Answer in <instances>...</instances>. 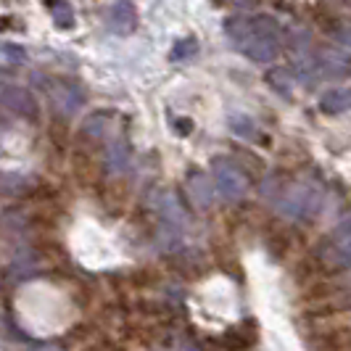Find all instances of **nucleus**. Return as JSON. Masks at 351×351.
Listing matches in <instances>:
<instances>
[{
  "instance_id": "1",
  "label": "nucleus",
  "mask_w": 351,
  "mask_h": 351,
  "mask_svg": "<svg viewBox=\"0 0 351 351\" xmlns=\"http://www.w3.org/2000/svg\"><path fill=\"white\" fill-rule=\"evenodd\" d=\"M225 32L256 64H269L280 53V27L272 16H232L225 21Z\"/></svg>"
},
{
  "instance_id": "2",
  "label": "nucleus",
  "mask_w": 351,
  "mask_h": 351,
  "mask_svg": "<svg viewBox=\"0 0 351 351\" xmlns=\"http://www.w3.org/2000/svg\"><path fill=\"white\" fill-rule=\"evenodd\" d=\"M317 262L325 269H351V217L317 248Z\"/></svg>"
},
{
  "instance_id": "3",
  "label": "nucleus",
  "mask_w": 351,
  "mask_h": 351,
  "mask_svg": "<svg viewBox=\"0 0 351 351\" xmlns=\"http://www.w3.org/2000/svg\"><path fill=\"white\" fill-rule=\"evenodd\" d=\"M280 211L285 217H293V219H312L319 211L322 198L317 193L312 185H304V182H291L285 191L280 193Z\"/></svg>"
},
{
  "instance_id": "4",
  "label": "nucleus",
  "mask_w": 351,
  "mask_h": 351,
  "mask_svg": "<svg viewBox=\"0 0 351 351\" xmlns=\"http://www.w3.org/2000/svg\"><path fill=\"white\" fill-rule=\"evenodd\" d=\"M214 185L228 201H241L248 193L246 172L230 158H217L214 161Z\"/></svg>"
},
{
  "instance_id": "5",
  "label": "nucleus",
  "mask_w": 351,
  "mask_h": 351,
  "mask_svg": "<svg viewBox=\"0 0 351 351\" xmlns=\"http://www.w3.org/2000/svg\"><path fill=\"white\" fill-rule=\"evenodd\" d=\"M319 111L322 114H346L351 111V88H330L319 95Z\"/></svg>"
},
{
  "instance_id": "6",
  "label": "nucleus",
  "mask_w": 351,
  "mask_h": 351,
  "mask_svg": "<svg viewBox=\"0 0 351 351\" xmlns=\"http://www.w3.org/2000/svg\"><path fill=\"white\" fill-rule=\"evenodd\" d=\"M317 343L328 351H351V330L349 328H335L317 338Z\"/></svg>"
},
{
  "instance_id": "7",
  "label": "nucleus",
  "mask_w": 351,
  "mask_h": 351,
  "mask_svg": "<svg viewBox=\"0 0 351 351\" xmlns=\"http://www.w3.org/2000/svg\"><path fill=\"white\" fill-rule=\"evenodd\" d=\"M319 61H322V69L328 71V74H343L351 64L349 56L343 51H338V48H322L319 51Z\"/></svg>"
},
{
  "instance_id": "8",
  "label": "nucleus",
  "mask_w": 351,
  "mask_h": 351,
  "mask_svg": "<svg viewBox=\"0 0 351 351\" xmlns=\"http://www.w3.org/2000/svg\"><path fill=\"white\" fill-rule=\"evenodd\" d=\"M135 27V8L130 0H122L117 8H114V29L117 32H130Z\"/></svg>"
},
{
  "instance_id": "9",
  "label": "nucleus",
  "mask_w": 351,
  "mask_h": 351,
  "mask_svg": "<svg viewBox=\"0 0 351 351\" xmlns=\"http://www.w3.org/2000/svg\"><path fill=\"white\" fill-rule=\"evenodd\" d=\"M267 82L272 85V90H278L280 95H291V90H293V74L288 69H282V66H278V69H272L267 74Z\"/></svg>"
},
{
  "instance_id": "10",
  "label": "nucleus",
  "mask_w": 351,
  "mask_h": 351,
  "mask_svg": "<svg viewBox=\"0 0 351 351\" xmlns=\"http://www.w3.org/2000/svg\"><path fill=\"white\" fill-rule=\"evenodd\" d=\"M188 185H191V193H193L195 201H198L201 206H209L211 204V188H209L206 175H191Z\"/></svg>"
},
{
  "instance_id": "11",
  "label": "nucleus",
  "mask_w": 351,
  "mask_h": 351,
  "mask_svg": "<svg viewBox=\"0 0 351 351\" xmlns=\"http://www.w3.org/2000/svg\"><path fill=\"white\" fill-rule=\"evenodd\" d=\"M232 132H235V135H243V138H251L254 124L248 122L246 117H232Z\"/></svg>"
}]
</instances>
